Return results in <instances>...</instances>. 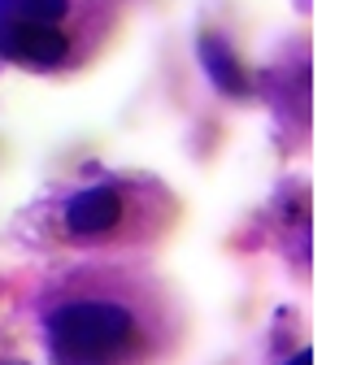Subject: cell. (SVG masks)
<instances>
[{"instance_id":"cell-1","label":"cell","mask_w":361,"mask_h":365,"mask_svg":"<svg viewBox=\"0 0 361 365\" xmlns=\"http://www.w3.org/2000/svg\"><path fill=\"white\" fill-rule=\"evenodd\" d=\"M49 348L57 365H131L144 356V331L126 300L74 296L49 313Z\"/></svg>"},{"instance_id":"cell-3","label":"cell","mask_w":361,"mask_h":365,"mask_svg":"<svg viewBox=\"0 0 361 365\" xmlns=\"http://www.w3.org/2000/svg\"><path fill=\"white\" fill-rule=\"evenodd\" d=\"M200 61H205V74L227 91V96H248V74H244L240 57L231 53V43L222 35H200Z\"/></svg>"},{"instance_id":"cell-4","label":"cell","mask_w":361,"mask_h":365,"mask_svg":"<svg viewBox=\"0 0 361 365\" xmlns=\"http://www.w3.org/2000/svg\"><path fill=\"white\" fill-rule=\"evenodd\" d=\"M9 18L18 22H39V26H57L70 14V0H0Z\"/></svg>"},{"instance_id":"cell-5","label":"cell","mask_w":361,"mask_h":365,"mask_svg":"<svg viewBox=\"0 0 361 365\" xmlns=\"http://www.w3.org/2000/svg\"><path fill=\"white\" fill-rule=\"evenodd\" d=\"M288 365H313V352H309V348H305V352H296V356H292V361H288Z\"/></svg>"},{"instance_id":"cell-2","label":"cell","mask_w":361,"mask_h":365,"mask_svg":"<svg viewBox=\"0 0 361 365\" xmlns=\"http://www.w3.org/2000/svg\"><path fill=\"white\" fill-rule=\"evenodd\" d=\"M122 222V192L101 182V187H87L74 192L66 205V231L78 240H92V235H109L113 226Z\"/></svg>"}]
</instances>
